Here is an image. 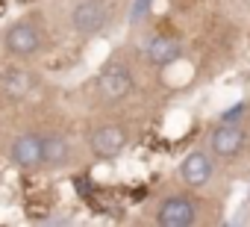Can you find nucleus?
<instances>
[{
  "instance_id": "8",
  "label": "nucleus",
  "mask_w": 250,
  "mask_h": 227,
  "mask_svg": "<svg viewBox=\"0 0 250 227\" xmlns=\"http://www.w3.org/2000/svg\"><path fill=\"white\" fill-rule=\"evenodd\" d=\"M12 162L18 168H39L42 165V136L24 133L12 142Z\"/></svg>"
},
{
  "instance_id": "3",
  "label": "nucleus",
  "mask_w": 250,
  "mask_h": 227,
  "mask_svg": "<svg viewBox=\"0 0 250 227\" xmlns=\"http://www.w3.org/2000/svg\"><path fill=\"white\" fill-rule=\"evenodd\" d=\"M130 91H133V74H130V68L124 65V62H109L100 71V77H97V94L103 100L115 103V100H124Z\"/></svg>"
},
{
  "instance_id": "12",
  "label": "nucleus",
  "mask_w": 250,
  "mask_h": 227,
  "mask_svg": "<svg viewBox=\"0 0 250 227\" xmlns=\"http://www.w3.org/2000/svg\"><path fill=\"white\" fill-rule=\"evenodd\" d=\"M244 112H247V106H244V103H238V106H229V109L224 112V115H221V124H238Z\"/></svg>"
},
{
  "instance_id": "11",
  "label": "nucleus",
  "mask_w": 250,
  "mask_h": 227,
  "mask_svg": "<svg viewBox=\"0 0 250 227\" xmlns=\"http://www.w3.org/2000/svg\"><path fill=\"white\" fill-rule=\"evenodd\" d=\"M36 89V77L30 71H9L3 77V91L9 97H27Z\"/></svg>"
},
{
  "instance_id": "6",
  "label": "nucleus",
  "mask_w": 250,
  "mask_h": 227,
  "mask_svg": "<svg viewBox=\"0 0 250 227\" xmlns=\"http://www.w3.org/2000/svg\"><path fill=\"white\" fill-rule=\"evenodd\" d=\"M244 142H247V136H244V130H241L238 124H221V127H215L212 136H209V148H212V154L221 157V159L238 157V154L244 151Z\"/></svg>"
},
{
  "instance_id": "9",
  "label": "nucleus",
  "mask_w": 250,
  "mask_h": 227,
  "mask_svg": "<svg viewBox=\"0 0 250 227\" xmlns=\"http://www.w3.org/2000/svg\"><path fill=\"white\" fill-rule=\"evenodd\" d=\"M180 56H183V47H180V42L171 39V36H156V39H150V45H147V62L156 65V68H168V65H174Z\"/></svg>"
},
{
  "instance_id": "1",
  "label": "nucleus",
  "mask_w": 250,
  "mask_h": 227,
  "mask_svg": "<svg viewBox=\"0 0 250 227\" xmlns=\"http://www.w3.org/2000/svg\"><path fill=\"white\" fill-rule=\"evenodd\" d=\"M112 18V9L106 0H80L71 9V30L80 36H94L100 33Z\"/></svg>"
},
{
  "instance_id": "4",
  "label": "nucleus",
  "mask_w": 250,
  "mask_h": 227,
  "mask_svg": "<svg viewBox=\"0 0 250 227\" xmlns=\"http://www.w3.org/2000/svg\"><path fill=\"white\" fill-rule=\"evenodd\" d=\"M88 145H91V154L97 159H115L130 145V133L124 127H118V124H106V127H97L88 136Z\"/></svg>"
},
{
  "instance_id": "10",
  "label": "nucleus",
  "mask_w": 250,
  "mask_h": 227,
  "mask_svg": "<svg viewBox=\"0 0 250 227\" xmlns=\"http://www.w3.org/2000/svg\"><path fill=\"white\" fill-rule=\"evenodd\" d=\"M71 157V145L62 136H42V165L47 168H62Z\"/></svg>"
},
{
  "instance_id": "2",
  "label": "nucleus",
  "mask_w": 250,
  "mask_h": 227,
  "mask_svg": "<svg viewBox=\"0 0 250 227\" xmlns=\"http://www.w3.org/2000/svg\"><path fill=\"white\" fill-rule=\"evenodd\" d=\"M3 47L6 53H12L15 59H33L42 50V33L33 21H18L6 30L3 36Z\"/></svg>"
},
{
  "instance_id": "13",
  "label": "nucleus",
  "mask_w": 250,
  "mask_h": 227,
  "mask_svg": "<svg viewBox=\"0 0 250 227\" xmlns=\"http://www.w3.org/2000/svg\"><path fill=\"white\" fill-rule=\"evenodd\" d=\"M147 9H150V0H139V3H136V12H133V21H139L142 12L147 15Z\"/></svg>"
},
{
  "instance_id": "7",
  "label": "nucleus",
  "mask_w": 250,
  "mask_h": 227,
  "mask_svg": "<svg viewBox=\"0 0 250 227\" xmlns=\"http://www.w3.org/2000/svg\"><path fill=\"white\" fill-rule=\"evenodd\" d=\"M180 177H183L188 186H203V183H209V177H212V159H209V154H203V151L186 154L183 162H180Z\"/></svg>"
},
{
  "instance_id": "5",
  "label": "nucleus",
  "mask_w": 250,
  "mask_h": 227,
  "mask_svg": "<svg viewBox=\"0 0 250 227\" xmlns=\"http://www.w3.org/2000/svg\"><path fill=\"white\" fill-rule=\"evenodd\" d=\"M197 221V204L188 198H165L156 209V224L162 227H191Z\"/></svg>"
}]
</instances>
